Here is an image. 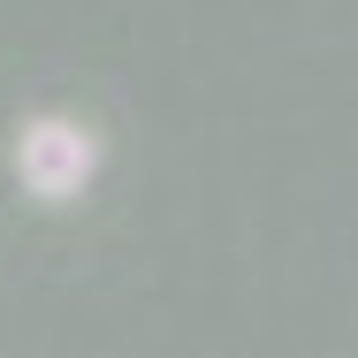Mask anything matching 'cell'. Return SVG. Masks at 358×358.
I'll return each instance as SVG.
<instances>
[{
  "instance_id": "6da1fadb",
  "label": "cell",
  "mask_w": 358,
  "mask_h": 358,
  "mask_svg": "<svg viewBox=\"0 0 358 358\" xmlns=\"http://www.w3.org/2000/svg\"><path fill=\"white\" fill-rule=\"evenodd\" d=\"M92 168H99V138L84 122H69V115H31L15 130V183L31 199H46V206L76 199L92 183Z\"/></svg>"
}]
</instances>
